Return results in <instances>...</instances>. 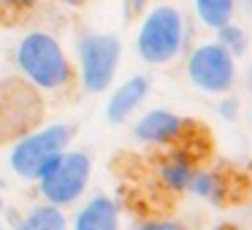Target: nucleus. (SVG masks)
<instances>
[{"mask_svg":"<svg viewBox=\"0 0 252 230\" xmlns=\"http://www.w3.org/2000/svg\"><path fill=\"white\" fill-rule=\"evenodd\" d=\"M187 22L176 6L160 3L141 19L136 33V52L149 65H168L185 52Z\"/></svg>","mask_w":252,"mask_h":230,"instance_id":"obj_2","label":"nucleus"},{"mask_svg":"<svg viewBox=\"0 0 252 230\" xmlns=\"http://www.w3.org/2000/svg\"><path fill=\"white\" fill-rule=\"evenodd\" d=\"M6 208V198H3V192H0V211Z\"/></svg>","mask_w":252,"mask_h":230,"instance_id":"obj_21","label":"nucleus"},{"mask_svg":"<svg viewBox=\"0 0 252 230\" xmlns=\"http://www.w3.org/2000/svg\"><path fill=\"white\" fill-rule=\"evenodd\" d=\"M187 192L209 203H233V176L212 168H195Z\"/></svg>","mask_w":252,"mask_h":230,"instance_id":"obj_12","label":"nucleus"},{"mask_svg":"<svg viewBox=\"0 0 252 230\" xmlns=\"http://www.w3.org/2000/svg\"><path fill=\"white\" fill-rule=\"evenodd\" d=\"M38 0H0V22L6 17H17V14H28L35 8Z\"/></svg>","mask_w":252,"mask_h":230,"instance_id":"obj_16","label":"nucleus"},{"mask_svg":"<svg viewBox=\"0 0 252 230\" xmlns=\"http://www.w3.org/2000/svg\"><path fill=\"white\" fill-rule=\"evenodd\" d=\"M44 119V98L41 92L19 79H3L0 82V144L17 141L25 133L35 130Z\"/></svg>","mask_w":252,"mask_h":230,"instance_id":"obj_6","label":"nucleus"},{"mask_svg":"<svg viewBox=\"0 0 252 230\" xmlns=\"http://www.w3.org/2000/svg\"><path fill=\"white\" fill-rule=\"evenodd\" d=\"M90 173H93V163L87 154L76 152V149H65L41 168V173L35 176V184L46 203L65 208L87 192Z\"/></svg>","mask_w":252,"mask_h":230,"instance_id":"obj_3","label":"nucleus"},{"mask_svg":"<svg viewBox=\"0 0 252 230\" xmlns=\"http://www.w3.org/2000/svg\"><path fill=\"white\" fill-rule=\"evenodd\" d=\"M17 68L28 84H33L38 92H52L60 95L76 87V68H73L71 57L65 55L63 44L55 35L44 33V30H33V33L22 35L14 52Z\"/></svg>","mask_w":252,"mask_h":230,"instance_id":"obj_1","label":"nucleus"},{"mask_svg":"<svg viewBox=\"0 0 252 230\" xmlns=\"http://www.w3.org/2000/svg\"><path fill=\"white\" fill-rule=\"evenodd\" d=\"M222 114L225 116H236V100H225V103H222Z\"/></svg>","mask_w":252,"mask_h":230,"instance_id":"obj_18","label":"nucleus"},{"mask_svg":"<svg viewBox=\"0 0 252 230\" xmlns=\"http://www.w3.org/2000/svg\"><path fill=\"white\" fill-rule=\"evenodd\" d=\"M0 230H3V228H0Z\"/></svg>","mask_w":252,"mask_h":230,"instance_id":"obj_22","label":"nucleus"},{"mask_svg":"<svg viewBox=\"0 0 252 230\" xmlns=\"http://www.w3.org/2000/svg\"><path fill=\"white\" fill-rule=\"evenodd\" d=\"M71 230H120V206L109 195H93L76 214Z\"/></svg>","mask_w":252,"mask_h":230,"instance_id":"obj_11","label":"nucleus"},{"mask_svg":"<svg viewBox=\"0 0 252 230\" xmlns=\"http://www.w3.org/2000/svg\"><path fill=\"white\" fill-rule=\"evenodd\" d=\"M198 152L195 146H174L165 149V154H160L158 160V179L165 190L171 192H187V184H190L192 173L198 165Z\"/></svg>","mask_w":252,"mask_h":230,"instance_id":"obj_9","label":"nucleus"},{"mask_svg":"<svg viewBox=\"0 0 252 230\" xmlns=\"http://www.w3.org/2000/svg\"><path fill=\"white\" fill-rule=\"evenodd\" d=\"M217 44L222 46L225 52H230L233 57H241L247 52V33L239 28V25L228 22L217 30Z\"/></svg>","mask_w":252,"mask_h":230,"instance_id":"obj_15","label":"nucleus"},{"mask_svg":"<svg viewBox=\"0 0 252 230\" xmlns=\"http://www.w3.org/2000/svg\"><path fill=\"white\" fill-rule=\"evenodd\" d=\"M76 57H79V84L84 92L98 95L106 92L111 87L120 68V57H122V44L114 33H87L79 35L76 41Z\"/></svg>","mask_w":252,"mask_h":230,"instance_id":"obj_4","label":"nucleus"},{"mask_svg":"<svg viewBox=\"0 0 252 230\" xmlns=\"http://www.w3.org/2000/svg\"><path fill=\"white\" fill-rule=\"evenodd\" d=\"M187 76L198 89L209 95L230 92L236 84V57L225 52L217 41L198 44L187 57Z\"/></svg>","mask_w":252,"mask_h":230,"instance_id":"obj_7","label":"nucleus"},{"mask_svg":"<svg viewBox=\"0 0 252 230\" xmlns=\"http://www.w3.org/2000/svg\"><path fill=\"white\" fill-rule=\"evenodd\" d=\"M217 230H239V228H236V225H230V222H225V225H220Z\"/></svg>","mask_w":252,"mask_h":230,"instance_id":"obj_20","label":"nucleus"},{"mask_svg":"<svg viewBox=\"0 0 252 230\" xmlns=\"http://www.w3.org/2000/svg\"><path fill=\"white\" fill-rule=\"evenodd\" d=\"M149 89H152V82L149 76H130L122 87H117L109 98V106H106V119L111 125H122L138 106L147 100Z\"/></svg>","mask_w":252,"mask_h":230,"instance_id":"obj_10","label":"nucleus"},{"mask_svg":"<svg viewBox=\"0 0 252 230\" xmlns=\"http://www.w3.org/2000/svg\"><path fill=\"white\" fill-rule=\"evenodd\" d=\"M133 230H190L176 219H141Z\"/></svg>","mask_w":252,"mask_h":230,"instance_id":"obj_17","label":"nucleus"},{"mask_svg":"<svg viewBox=\"0 0 252 230\" xmlns=\"http://www.w3.org/2000/svg\"><path fill=\"white\" fill-rule=\"evenodd\" d=\"M60 3H65V6H71V8H82L87 0H60Z\"/></svg>","mask_w":252,"mask_h":230,"instance_id":"obj_19","label":"nucleus"},{"mask_svg":"<svg viewBox=\"0 0 252 230\" xmlns=\"http://www.w3.org/2000/svg\"><path fill=\"white\" fill-rule=\"evenodd\" d=\"M73 138V127L71 125H46V127H35V130L25 133L22 138H17L8 154V165L11 171L25 181H35V176L41 173L46 163L57 154H63L71 146Z\"/></svg>","mask_w":252,"mask_h":230,"instance_id":"obj_5","label":"nucleus"},{"mask_svg":"<svg viewBox=\"0 0 252 230\" xmlns=\"http://www.w3.org/2000/svg\"><path fill=\"white\" fill-rule=\"evenodd\" d=\"M198 122L179 116L168 109H152L147 114H141L133 125V136L136 141L149 144V146H163V149H174V146H195L198 138L206 133H198Z\"/></svg>","mask_w":252,"mask_h":230,"instance_id":"obj_8","label":"nucleus"},{"mask_svg":"<svg viewBox=\"0 0 252 230\" xmlns=\"http://www.w3.org/2000/svg\"><path fill=\"white\" fill-rule=\"evenodd\" d=\"M17 230H71L63 208L52 203H35L19 217Z\"/></svg>","mask_w":252,"mask_h":230,"instance_id":"obj_13","label":"nucleus"},{"mask_svg":"<svg viewBox=\"0 0 252 230\" xmlns=\"http://www.w3.org/2000/svg\"><path fill=\"white\" fill-rule=\"evenodd\" d=\"M236 0H195V14L203 28L220 30L233 19Z\"/></svg>","mask_w":252,"mask_h":230,"instance_id":"obj_14","label":"nucleus"}]
</instances>
